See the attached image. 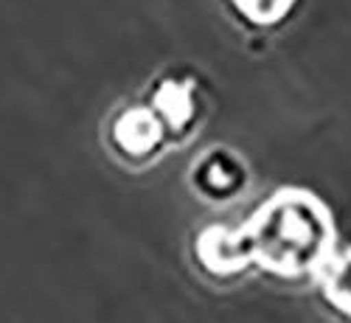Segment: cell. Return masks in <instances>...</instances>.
<instances>
[{"label": "cell", "mask_w": 351, "mask_h": 323, "mask_svg": "<svg viewBox=\"0 0 351 323\" xmlns=\"http://www.w3.org/2000/svg\"><path fill=\"white\" fill-rule=\"evenodd\" d=\"M230 3L253 25H276L292 12L295 0H230Z\"/></svg>", "instance_id": "obj_7"}, {"label": "cell", "mask_w": 351, "mask_h": 323, "mask_svg": "<svg viewBox=\"0 0 351 323\" xmlns=\"http://www.w3.org/2000/svg\"><path fill=\"white\" fill-rule=\"evenodd\" d=\"M166 135L158 124V119L149 112L146 104L124 107L112 115L107 127V143L110 149L127 163H143L163 146Z\"/></svg>", "instance_id": "obj_2"}, {"label": "cell", "mask_w": 351, "mask_h": 323, "mask_svg": "<svg viewBox=\"0 0 351 323\" xmlns=\"http://www.w3.org/2000/svg\"><path fill=\"white\" fill-rule=\"evenodd\" d=\"M320 289L340 315L351 318V248L335 253L320 270Z\"/></svg>", "instance_id": "obj_6"}, {"label": "cell", "mask_w": 351, "mask_h": 323, "mask_svg": "<svg viewBox=\"0 0 351 323\" xmlns=\"http://www.w3.org/2000/svg\"><path fill=\"white\" fill-rule=\"evenodd\" d=\"M237 230L247 264H258L276 278L320 276L337 253V230L329 205L298 186L278 189Z\"/></svg>", "instance_id": "obj_1"}, {"label": "cell", "mask_w": 351, "mask_h": 323, "mask_svg": "<svg viewBox=\"0 0 351 323\" xmlns=\"http://www.w3.org/2000/svg\"><path fill=\"white\" fill-rule=\"evenodd\" d=\"M146 107L158 119L163 135H186L197 121V101H194V82L180 76H163L149 87Z\"/></svg>", "instance_id": "obj_4"}, {"label": "cell", "mask_w": 351, "mask_h": 323, "mask_svg": "<svg viewBox=\"0 0 351 323\" xmlns=\"http://www.w3.org/2000/svg\"><path fill=\"white\" fill-rule=\"evenodd\" d=\"M245 186L247 166L237 152L225 149V146H214L191 166V189L208 202H228L245 191Z\"/></svg>", "instance_id": "obj_3"}, {"label": "cell", "mask_w": 351, "mask_h": 323, "mask_svg": "<svg viewBox=\"0 0 351 323\" xmlns=\"http://www.w3.org/2000/svg\"><path fill=\"white\" fill-rule=\"evenodd\" d=\"M197 259L214 276H233L250 267L239 230L222 225H211L197 237Z\"/></svg>", "instance_id": "obj_5"}]
</instances>
